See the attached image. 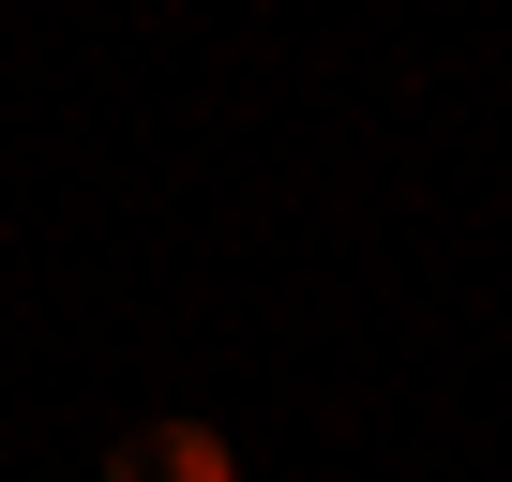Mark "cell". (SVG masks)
Here are the masks:
<instances>
[{
	"label": "cell",
	"instance_id": "cell-1",
	"mask_svg": "<svg viewBox=\"0 0 512 482\" xmlns=\"http://www.w3.org/2000/svg\"><path fill=\"white\" fill-rule=\"evenodd\" d=\"M91 482H241V452H226V422H181L166 407V422H121Z\"/></svg>",
	"mask_w": 512,
	"mask_h": 482
}]
</instances>
